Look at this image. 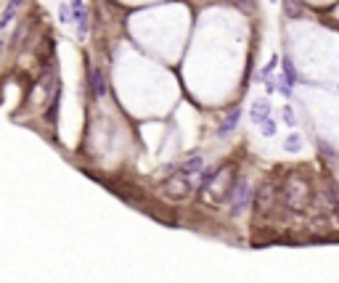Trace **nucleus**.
<instances>
[{
  "mask_svg": "<svg viewBox=\"0 0 339 283\" xmlns=\"http://www.w3.org/2000/svg\"><path fill=\"white\" fill-rule=\"evenodd\" d=\"M72 11H74V22H77V35L85 37V35H88V8H85L82 0H74Z\"/></svg>",
  "mask_w": 339,
  "mask_h": 283,
  "instance_id": "obj_1",
  "label": "nucleus"
},
{
  "mask_svg": "<svg viewBox=\"0 0 339 283\" xmlns=\"http://www.w3.org/2000/svg\"><path fill=\"white\" fill-rule=\"evenodd\" d=\"M270 117V103L268 98H257L254 101V106H252V119H254V125H262Z\"/></svg>",
  "mask_w": 339,
  "mask_h": 283,
  "instance_id": "obj_2",
  "label": "nucleus"
},
{
  "mask_svg": "<svg viewBox=\"0 0 339 283\" xmlns=\"http://www.w3.org/2000/svg\"><path fill=\"white\" fill-rule=\"evenodd\" d=\"M239 119H241V111H239V109L228 111V117H225V122L220 125V135H231V130H236Z\"/></svg>",
  "mask_w": 339,
  "mask_h": 283,
  "instance_id": "obj_3",
  "label": "nucleus"
},
{
  "mask_svg": "<svg viewBox=\"0 0 339 283\" xmlns=\"http://www.w3.org/2000/svg\"><path fill=\"white\" fill-rule=\"evenodd\" d=\"M249 204V185L247 183H239V191H236V204H233V212H241L244 206Z\"/></svg>",
  "mask_w": 339,
  "mask_h": 283,
  "instance_id": "obj_4",
  "label": "nucleus"
},
{
  "mask_svg": "<svg viewBox=\"0 0 339 283\" xmlns=\"http://www.w3.org/2000/svg\"><path fill=\"white\" fill-rule=\"evenodd\" d=\"M90 82H93V90H96V96H98V98L106 96V82H103L101 69H93V72H90Z\"/></svg>",
  "mask_w": 339,
  "mask_h": 283,
  "instance_id": "obj_5",
  "label": "nucleus"
},
{
  "mask_svg": "<svg viewBox=\"0 0 339 283\" xmlns=\"http://www.w3.org/2000/svg\"><path fill=\"white\" fill-rule=\"evenodd\" d=\"M202 164H204V159L199 156V154H194V159H188V162L183 164V177H188V175H196L202 169Z\"/></svg>",
  "mask_w": 339,
  "mask_h": 283,
  "instance_id": "obj_6",
  "label": "nucleus"
},
{
  "mask_svg": "<svg viewBox=\"0 0 339 283\" xmlns=\"http://www.w3.org/2000/svg\"><path fill=\"white\" fill-rule=\"evenodd\" d=\"M24 3V0H11V3H8V8H6V14L3 16H0V30H6V27H8V22H11V19H14V14H16V8L19 6H22Z\"/></svg>",
  "mask_w": 339,
  "mask_h": 283,
  "instance_id": "obj_7",
  "label": "nucleus"
},
{
  "mask_svg": "<svg viewBox=\"0 0 339 283\" xmlns=\"http://www.w3.org/2000/svg\"><path fill=\"white\" fill-rule=\"evenodd\" d=\"M276 67H278V59H276V56H273V59H270V64L265 67V72H262V77H268V74H270L273 69H276Z\"/></svg>",
  "mask_w": 339,
  "mask_h": 283,
  "instance_id": "obj_8",
  "label": "nucleus"
},
{
  "mask_svg": "<svg viewBox=\"0 0 339 283\" xmlns=\"http://www.w3.org/2000/svg\"><path fill=\"white\" fill-rule=\"evenodd\" d=\"M294 146H299V140H297V135H291V138L286 140V148H294Z\"/></svg>",
  "mask_w": 339,
  "mask_h": 283,
  "instance_id": "obj_9",
  "label": "nucleus"
},
{
  "mask_svg": "<svg viewBox=\"0 0 339 283\" xmlns=\"http://www.w3.org/2000/svg\"><path fill=\"white\" fill-rule=\"evenodd\" d=\"M0 53H3V43H0Z\"/></svg>",
  "mask_w": 339,
  "mask_h": 283,
  "instance_id": "obj_10",
  "label": "nucleus"
},
{
  "mask_svg": "<svg viewBox=\"0 0 339 283\" xmlns=\"http://www.w3.org/2000/svg\"><path fill=\"white\" fill-rule=\"evenodd\" d=\"M270 3H276V0H270Z\"/></svg>",
  "mask_w": 339,
  "mask_h": 283,
  "instance_id": "obj_11",
  "label": "nucleus"
}]
</instances>
